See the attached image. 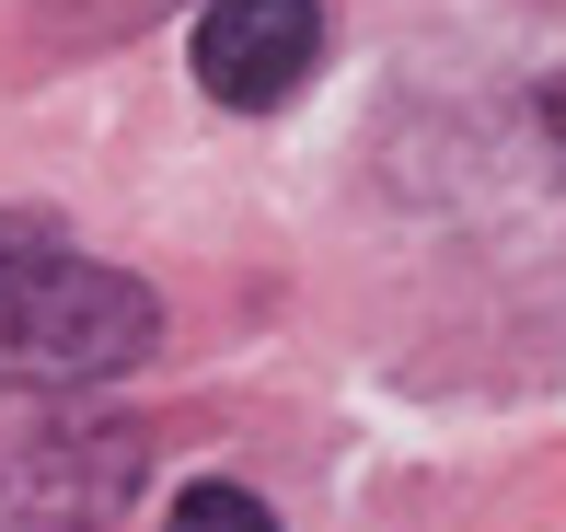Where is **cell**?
<instances>
[{
    "label": "cell",
    "instance_id": "3",
    "mask_svg": "<svg viewBox=\"0 0 566 532\" xmlns=\"http://www.w3.org/2000/svg\"><path fill=\"white\" fill-rule=\"evenodd\" d=\"M139 474V428H59V440L23 463V498L46 510V532H93Z\"/></svg>",
    "mask_w": 566,
    "mask_h": 532
},
{
    "label": "cell",
    "instance_id": "4",
    "mask_svg": "<svg viewBox=\"0 0 566 532\" xmlns=\"http://www.w3.org/2000/svg\"><path fill=\"white\" fill-rule=\"evenodd\" d=\"M163 532H277V510H266L254 487H186Z\"/></svg>",
    "mask_w": 566,
    "mask_h": 532
},
{
    "label": "cell",
    "instance_id": "1",
    "mask_svg": "<svg viewBox=\"0 0 566 532\" xmlns=\"http://www.w3.org/2000/svg\"><path fill=\"white\" fill-rule=\"evenodd\" d=\"M163 301L139 278L70 255L59 232H0V383L12 394H70L105 371L150 359Z\"/></svg>",
    "mask_w": 566,
    "mask_h": 532
},
{
    "label": "cell",
    "instance_id": "2",
    "mask_svg": "<svg viewBox=\"0 0 566 532\" xmlns=\"http://www.w3.org/2000/svg\"><path fill=\"white\" fill-rule=\"evenodd\" d=\"M324 59V12L313 0H209L197 12V93L231 116H266L313 82Z\"/></svg>",
    "mask_w": 566,
    "mask_h": 532
}]
</instances>
